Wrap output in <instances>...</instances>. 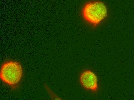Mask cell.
<instances>
[{
	"label": "cell",
	"instance_id": "cell-1",
	"mask_svg": "<svg viewBox=\"0 0 134 100\" xmlns=\"http://www.w3.org/2000/svg\"><path fill=\"white\" fill-rule=\"evenodd\" d=\"M83 19L94 27L98 26L108 17V9L103 2L98 0L86 2L81 10Z\"/></svg>",
	"mask_w": 134,
	"mask_h": 100
},
{
	"label": "cell",
	"instance_id": "cell-2",
	"mask_svg": "<svg viewBox=\"0 0 134 100\" xmlns=\"http://www.w3.org/2000/svg\"><path fill=\"white\" fill-rule=\"evenodd\" d=\"M23 75V69L20 62L14 61L5 62L0 70V78L11 89L18 87Z\"/></svg>",
	"mask_w": 134,
	"mask_h": 100
},
{
	"label": "cell",
	"instance_id": "cell-3",
	"mask_svg": "<svg viewBox=\"0 0 134 100\" xmlns=\"http://www.w3.org/2000/svg\"><path fill=\"white\" fill-rule=\"evenodd\" d=\"M81 85L86 90L96 92L98 89V79L93 72L86 70L82 72L80 75Z\"/></svg>",
	"mask_w": 134,
	"mask_h": 100
}]
</instances>
